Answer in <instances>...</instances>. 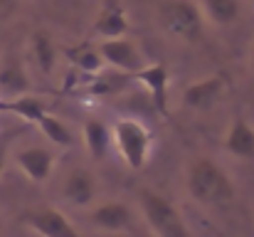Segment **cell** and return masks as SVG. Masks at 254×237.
I'll return each instance as SVG.
<instances>
[{"label":"cell","mask_w":254,"mask_h":237,"mask_svg":"<svg viewBox=\"0 0 254 237\" xmlns=\"http://www.w3.org/2000/svg\"><path fill=\"white\" fill-rule=\"evenodd\" d=\"M185 188L190 198L200 205H225L235 198V183L210 158H195L185 175Z\"/></svg>","instance_id":"cell-1"},{"label":"cell","mask_w":254,"mask_h":237,"mask_svg":"<svg viewBox=\"0 0 254 237\" xmlns=\"http://www.w3.org/2000/svg\"><path fill=\"white\" fill-rule=\"evenodd\" d=\"M138 208L156 237H192L178 208L156 190H138Z\"/></svg>","instance_id":"cell-2"},{"label":"cell","mask_w":254,"mask_h":237,"mask_svg":"<svg viewBox=\"0 0 254 237\" xmlns=\"http://www.w3.org/2000/svg\"><path fill=\"white\" fill-rule=\"evenodd\" d=\"M111 141L131 170H143L148 163L153 136L151 131L136 119H119L111 129Z\"/></svg>","instance_id":"cell-3"},{"label":"cell","mask_w":254,"mask_h":237,"mask_svg":"<svg viewBox=\"0 0 254 237\" xmlns=\"http://www.w3.org/2000/svg\"><path fill=\"white\" fill-rule=\"evenodd\" d=\"M158 20L170 37L183 42H192L202 32V12L190 0H163L158 5Z\"/></svg>","instance_id":"cell-4"},{"label":"cell","mask_w":254,"mask_h":237,"mask_svg":"<svg viewBox=\"0 0 254 237\" xmlns=\"http://www.w3.org/2000/svg\"><path fill=\"white\" fill-rule=\"evenodd\" d=\"M20 223L25 228H30L32 233L40 237H84L62 210L57 208H35V210H25L20 215Z\"/></svg>","instance_id":"cell-5"},{"label":"cell","mask_w":254,"mask_h":237,"mask_svg":"<svg viewBox=\"0 0 254 237\" xmlns=\"http://www.w3.org/2000/svg\"><path fill=\"white\" fill-rule=\"evenodd\" d=\"M136 81L146 89V94L151 96L156 111L163 116V119H170V104H168V86H170V75L166 70V65L156 62V65H143L138 72H133Z\"/></svg>","instance_id":"cell-6"},{"label":"cell","mask_w":254,"mask_h":237,"mask_svg":"<svg viewBox=\"0 0 254 237\" xmlns=\"http://www.w3.org/2000/svg\"><path fill=\"white\" fill-rule=\"evenodd\" d=\"M96 50H99L104 65H111V67H116L119 72L133 75V72H138V70L143 67V57H141L138 47L133 45V40L111 37V40H104Z\"/></svg>","instance_id":"cell-7"},{"label":"cell","mask_w":254,"mask_h":237,"mask_svg":"<svg viewBox=\"0 0 254 237\" xmlns=\"http://www.w3.org/2000/svg\"><path fill=\"white\" fill-rule=\"evenodd\" d=\"M227 89V79L222 75H212V77H205L200 81H192L190 86H185L183 91V104L188 109H195V111H205L210 106H215L220 101V96L225 94Z\"/></svg>","instance_id":"cell-8"},{"label":"cell","mask_w":254,"mask_h":237,"mask_svg":"<svg viewBox=\"0 0 254 237\" xmlns=\"http://www.w3.org/2000/svg\"><path fill=\"white\" fill-rule=\"evenodd\" d=\"M15 163L32 183H45L50 178L52 168H55V156L42 146H30V149L17 151Z\"/></svg>","instance_id":"cell-9"},{"label":"cell","mask_w":254,"mask_h":237,"mask_svg":"<svg viewBox=\"0 0 254 237\" xmlns=\"http://www.w3.org/2000/svg\"><path fill=\"white\" fill-rule=\"evenodd\" d=\"M91 223L106 233H124L133 225V215H131L128 205L111 200V203H101L91 210Z\"/></svg>","instance_id":"cell-10"},{"label":"cell","mask_w":254,"mask_h":237,"mask_svg":"<svg viewBox=\"0 0 254 237\" xmlns=\"http://www.w3.org/2000/svg\"><path fill=\"white\" fill-rule=\"evenodd\" d=\"M62 195L77 208L91 205L94 198H96V178L86 168L69 170L67 178H64V185H62Z\"/></svg>","instance_id":"cell-11"},{"label":"cell","mask_w":254,"mask_h":237,"mask_svg":"<svg viewBox=\"0 0 254 237\" xmlns=\"http://www.w3.org/2000/svg\"><path fill=\"white\" fill-rule=\"evenodd\" d=\"M94 32L101 35L104 40L124 37V35L128 32V20H126V12H124V7H121L119 0H106L104 10H101L99 17H96Z\"/></svg>","instance_id":"cell-12"},{"label":"cell","mask_w":254,"mask_h":237,"mask_svg":"<svg viewBox=\"0 0 254 237\" xmlns=\"http://www.w3.org/2000/svg\"><path fill=\"white\" fill-rule=\"evenodd\" d=\"M225 151L237 158L250 160L254 158V126L250 121H245L242 116H237L225 136Z\"/></svg>","instance_id":"cell-13"},{"label":"cell","mask_w":254,"mask_h":237,"mask_svg":"<svg viewBox=\"0 0 254 237\" xmlns=\"http://www.w3.org/2000/svg\"><path fill=\"white\" fill-rule=\"evenodd\" d=\"M0 111H10V114L25 119L27 124H37L42 119V114L47 111V101L35 94H20L15 99L0 101Z\"/></svg>","instance_id":"cell-14"},{"label":"cell","mask_w":254,"mask_h":237,"mask_svg":"<svg viewBox=\"0 0 254 237\" xmlns=\"http://www.w3.org/2000/svg\"><path fill=\"white\" fill-rule=\"evenodd\" d=\"M84 144L86 151L94 160H104L109 149H111V131L106 129V124L96 121V119H89L84 121Z\"/></svg>","instance_id":"cell-15"},{"label":"cell","mask_w":254,"mask_h":237,"mask_svg":"<svg viewBox=\"0 0 254 237\" xmlns=\"http://www.w3.org/2000/svg\"><path fill=\"white\" fill-rule=\"evenodd\" d=\"M30 47H32V57H35L37 67H40L45 75H52L55 62H57V47H55L52 37H50L45 30H37V32L30 37Z\"/></svg>","instance_id":"cell-16"},{"label":"cell","mask_w":254,"mask_h":237,"mask_svg":"<svg viewBox=\"0 0 254 237\" xmlns=\"http://www.w3.org/2000/svg\"><path fill=\"white\" fill-rule=\"evenodd\" d=\"M0 89L12 94V96H20L30 89V81H27V75L22 70V65L17 60H10L2 70H0Z\"/></svg>","instance_id":"cell-17"},{"label":"cell","mask_w":254,"mask_h":237,"mask_svg":"<svg viewBox=\"0 0 254 237\" xmlns=\"http://www.w3.org/2000/svg\"><path fill=\"white\" fill-rule=\"evenodd\" d=\"M42 134H45V139H50L52 144H57V146H72L74 144V136H72V131L57 119V116H52L50 111H45L42 114V119L35 124Z\"/></svg>","instance_id":"cell-18"},{"label":"cell","mask_w":254,"mask_h":237,"mask_svg":"<svg viewBox=\"0 0 254 237\" xmlns=\"http://www.w3.org/2000/svg\"><path fill=\"white\" fill-rule=\"evenodd\" d=\"M202 5L215 25H232L240 17V0H202Z\"/></svg>","instance_id":"cell-19"},{"label":"cell","mask_w":254,"mask_h":237,"mask_svg":"<svg viewBox=\"0 0 254 237\" xmlns=\"http://www.w3.org/2000/svg\"><path fill=\"white\" fill-rule=\"evenodd\" d=\"M69 57L74 60V65L84 72V75H99L101 70H104V60H101V55H99V50L96 47H77L74 52H69Z\"/></svg>","instance_id":"cell-20"},{"label":"cell","mask_w":254,"mask_h":237,"mask_svg":"<svg viewBox=\"0 0 254 237\" xmlns=\"http://www.w3.org/2000/svg\"><path fill=\"white\" fill-rule=\"evenodd\" d=\"M17 131H7V134H2L0 136V173L5 170V163H7V151H10V141H12V136H15Z\"/></svg>","instance_id":"cell-21"},{"label":"cell","mask_w":254,"mask_h":237,"mask_svg":"<svg viewBox=\"0 0 254 237\" xmlns=\"http://www.w3.org/2000/svg\"><path fill=\"white\" fill-rule=\"evenodd\" d=\"M15 0H0V7H7V5H12Z\"/></svg>","instance_id":"cell-22"},{"label":"cell","mask_w":254,"mask_h":237,"mask_svg":"<svg viewBox=\"0 0 254 237\" xmlns=\"http://www.w3.org/2000/svg\"><path fill=\"white\" fill-rule=\"evenodd\" d=\"M252 67H254V47H252Z\"/></svg>","instance_id":"cell-23"},{"label":"cell","mask_w":254,"mask_h":237,"mask_svg":"<svg viewBox=\"0 0 254 237\" xmlns=\"http://www.w3.org/2000/svg\"><path fill=\"white\" fill-rule=\"evenodd\" d=\"M252 2H254V0H252Z\"/></svg>","instance_id":"cell-24"}]
</instances>
